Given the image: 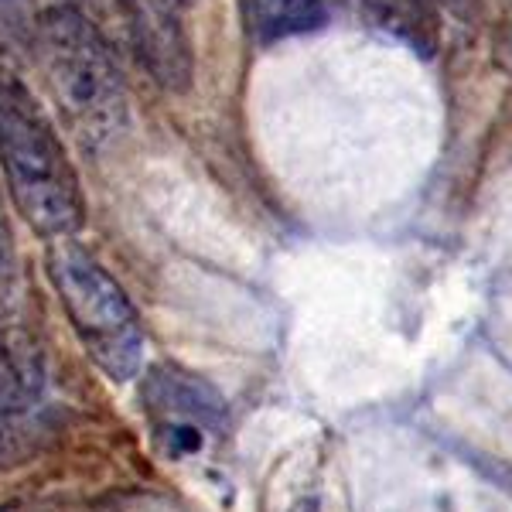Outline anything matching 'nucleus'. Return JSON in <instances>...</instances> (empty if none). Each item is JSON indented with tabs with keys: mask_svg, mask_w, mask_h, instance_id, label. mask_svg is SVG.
Segmentation results:
<instances>
[{
	"mask_svg": "<svg viewBox=\"0 0 512 512\" xmlns=\"http://www.w3.org/2000/svg\"><path fill=\"white\" fill-rule=\"evenodd\" d=\"M0 171L31 229L48 239L76 236L86 222L79 175L62 137L31 89L0 65Z\"/></svg>",
	"mask_w": 512,
	"mask_h": 512,
	"instance_id": "1",
	"label": "nucleus"
},
{
	"mask_svg": "<svg viewBox=\"0 0 512 512\" xmlns=\"http://www.w3.org/2000/svg\"><path fill=\"white\" fill-rule=\"evenodd\" d=\"M35 62L48 93L86 147H103L127 123V86L106 38L72 7L38 18Z\"/></svg>",
	"mask_w": 512,
	"mask_h": 512,
	"instance_id": "2",
	"label": "nucleus"
},
{
	"mask_svg": "<svg viewBox=\"0 0 512 512\" xmlns=\"http://www.w3.org/2000/svg\"><path fill=\"white\" fill-rule=\"evenodd\" d=\"M45 267L89 359L117 383L134 379L144 366L147 338L123 287L82 246L72 243V236L52 239Z\"/></svg>",
	"mask_w": 512,
	"mask_h": 512,
	"instance_id": "3",
	"label": "nucleus"
},
{
	"mask_svg": "<svg viewBox=\"0 0 512 512\" xmlns=\"http://www.w3.org/2000/svg\"><path fill=\"white\" fill-rule=\"evenodd\" d=\"M144 414L158 448L175 461L195 458L226 424V403L202 376L178 366H154L144 379Z\"/></svg>",
	"mask_w": 512,
	"mask_h": 512,
	"instance_id": "4",
	"label": "nucleus"
},
{
	"mask_svg": "<svg viewBox=\"0 0 512 512\" xmlns=\"http://www.w3.org/2000/svg\"><path fill=\"white\" fill-rule=\"evenodd\" d=\"M137 59L168 93L192 82V45L181 21V0H120Z\"/></svg>",
	"mask_w": 512,
	"mask_h": 512,
	"instance_id": "5",
	"label": "nucleus"
},
{
	"mask_svg": "<svg viewBox=\"0 0 512 512\" xmlns=\"http://www.w3.org/2000/svg\"><path fill=\"white\" fill-rule=\"evenodd\" d=\"M35 352L0 325V461L24 448L41 400Z\"/></svg>",
	"mask_w": 512,
	"mask_h": 512,
	"instance_id": "6",
	"label": "nucleus"
},
{
	"mask_svg": "<svg viewBox=\"0 0 512 512\" xmlns=\"http://www.w3.org/2000/svg\"><path fill=\"white\" fill-rule=\"evenodd\" d=\"M362 14L373 28L407 45L410 52H420L424 59L437 52L441 41L437 0H362Z\"/></svg>",
	"mask_w": 512,
	"mask_h": 512,
	"instance_id": "7",
	"label": "nucleus"
},
{
	"mask_svg": "<svg viewBox=\"0 0 512 512\" xmlns=\"http://www.w3.org/2000/svg\"><path fill=\"white\" fill-rule=\"evenodd\" d=\"M239 4L246 31L263 48L318 31L328 21V0H239Z\"/></svg>",
	"mask_w": 512,
	"mask_h": 512,
	"instance_id": "8",
	"label": "nucleus"
},
{
	"mask_svg": "<svg viewBox=\"0 0 512 512\" xmlns=\"http://www.w3.org/2000/svg\"><path fill=\"white\" fill-rule=\"evenodd\" d=\"M14 274V243H11V226L4 216V202H0V284H7Z\"/></svg>",
	"mask_w": 512,
	"mask_h": 512,
	"instance_id": "9",
	"label": "nucleus"
},
{
	"mask_svg": "<svg viewBox=\"0 0 512 512\" xmlns=\"http://www.w3.org/2000/svg\"><path fill=\"white\" fill-rule=\"evenodd\" d=\"M499 62L512 69V0H509V14H506V24L499 31Z\"/></svg>",
	"mask_w": 512,
	"mask_h": 512,
	"instance_id": "10",
	"label": "nucleus"
},
{
	"mask_svg": "<svg viewBox=\"0 0 512 512\" xmlns=\"http://www.w3.org/2000/svg\"><path fill=\"white\" fill-rule=\"evenodd\" d=\"M181 4H192V0H181Z\"/></svg>",
	"mask_w": 512,
	"mask_h": 512,
	"instance_id": "11",
	"label": "nucleus"
}]
</instances>
